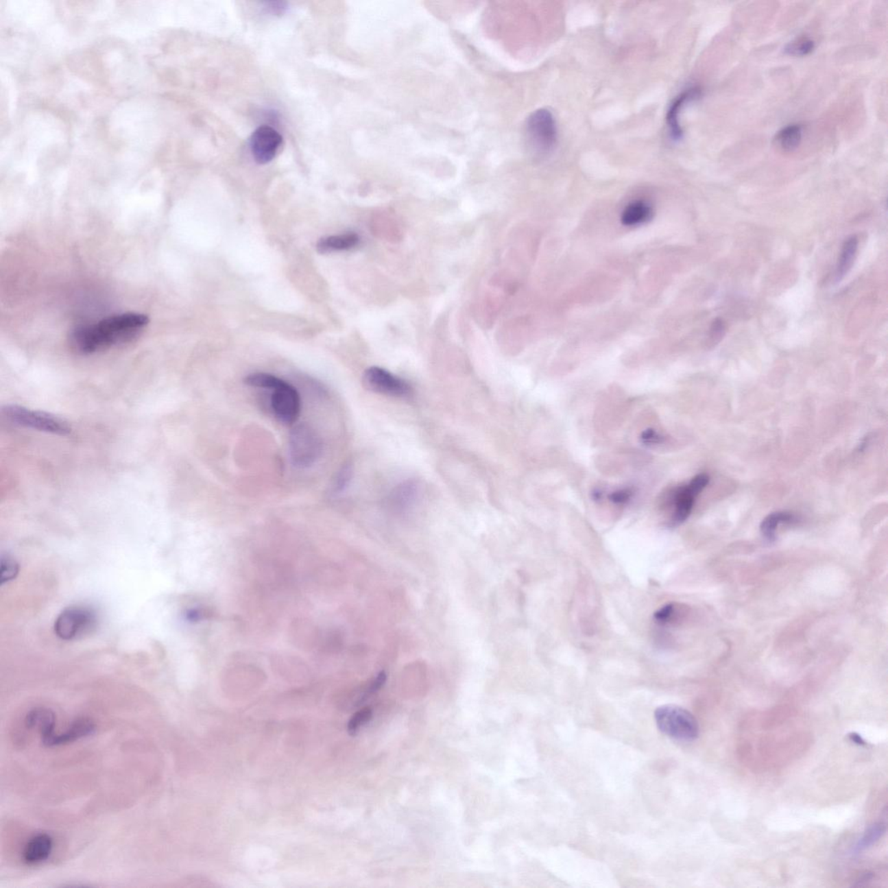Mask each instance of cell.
I'll return each mask as SVG.
<instances>
[{"label": "cell", "instance_id": "6da1fadb", "mask_svg": "<svg viewBox=\"0 0 888 888\" xmlns=\"http://www.w3.org/2000/svg\"><path fill=\"white\" fill-rule=\"evenodd\" d=\"M149 323L145 314H117L75 330L71 335V346L84 355L101 352L136 339Z\"/></svg>", "mask_w": 888, "mask_h": 888}, {"label": "cell", "instance_id": "7a4b0ae2", "mask_svg": "<svg viewBox=\"0 0 888 888\" xmlns=\"http://www.w3.org/2000/svg\"><path fill=\"white\" fill-rule=\"evenodd\" d=\"M654 717L658 730L671 739L693 742L699 737V723L693 714L682 707L665 704L655 710Z\"/></svg>", "mask_w": 888, "mask_h": 888}, {"label": "cell", "instance_id": "3957f363", "mask_svg": "<svg viewBox=\"0 0 888 888\" xmlns=\"http://www.w3.org/2000/svg\"><path fill=\"white\" fill-rule=\"evenodd\" d=\"M322 452V439L311 426L299 424L290 432L289 454L293 466L309 468L319 460Z\"/></svg>", "mask_w": 888, "mask_h": 888}, {"label": "cell", "instance_id": "277c9868", "mask_svg": "<svg viewBox=\"0 0 888 888\" xmlns=\"http://www.w3.org/2000/svg\"><path fill=\"white\" fill-rule=\"evenodd\" d=\"M529 146L537 156L553 152L558 141V127L551 111L539 109L530 115L527 122Z\"/></svg>", "mask_w": 888, "mask_h": 888}, {"label": "cell", "instance_id": "5b68a950", "mask_svg": "<svg viewBox=\"0 0 888 888\" xmlns=\"http://www.w3.org/2000/svg\"><path fill=\"white\" fill-rule=\"evenodd\" d=\"M3 413L5 417L13 424L31 430L61 435V437L70 435L71 432V429L67 422L48 413L34 411L19 405L5 406L3 409Z\"/></svg>", "mask_w": 888, "mask_h": 888}, {"label": "cell", "instance_id": "8992f818", "mask_svg": "<svg viewBox=\"0 0 888 888\" xmlns=\"http://www.w3.org/2000/svg\"><path fill=\"white\" fill-rule=\"evenodd\" d=\"M709 483L710 477L708 475L699 474L693 477L689 483L677 488L671 497L673 507L671 523L674 526L680 525L689 518L696 498Z\"/></svg>", "mask_w": 888, "mask_h": 888}, {"label": "cell", "instance_id": "52a82bcc", "mask_svg": "<svg viewBox=\"0 0 888 888\" xmlns=\"http://www.w3.org/2000/svg\"><path fill=\"white\" fill-rule=\"evenodd\" d=\"M363 383L370 391L379 394L405 398L411 393V385L407 382L380 367L367 369L363 373Z\"/></svg>", "mask_w": 888, "mask_h": 888}, {"label": "cell", "instance_id": "ba28073f", "mask_svg": "<svg viewBox=\"0 0 888 888\" xmlns=\"http://www.w3.org/2000/svg\"><path fill=\"white\" fill-rule=\"evenodd\" d=\"M270 404L275 418L284 424H293L300 417V396L297 389L286 381L274 389Z\"/></svg>", "mask_w": 888, "mask_h": 888}, {"label": "cell", "instance_id": "9c48e42d", "mask_svg": "<svg viewBox=\"0 0 888 888\" xmlns=\"http://www.w3.org/2000/svg\"><path fill=\"white\" fill-rule=\"evenodd\" d=\"M94 622L95 616L88 609L69 608L58 616L55 623V632L62 640H73L87 632Z\"/></svg>", "mask_w": 888, "mask_h": 888}, {"label": "cell", "instance_id": "30bf717a", "mask_svg": "<svg viewBox=\"0 0 888 888\" xmlns=\"http://www.w3.org/2000/svg\"><path fill=\"white\" fill-rule=\"evenodd\" d=\"M283 143V136L274 128L259 127L250 139L252 156L259 165H267L275 158Z\"/></svg>", "mask_w": 888, "mask_h": 888}, {"label": "cell", "instance_id": "8fae6325", "mask_svg": "<svg viewBox=\"0 0 888 888\" xmlns=\"http://www.w3.org/2000/svg\"><path fill=\"white\" fill-rule=\"evenodd\" d=\"M95 732H96V725L93 721L87 717H80L75 720L71 726L64 730V732H53L50 735L42 737V742L48 747L64 745L93 735Z\"/></svg>", "mask_w": 888, "mask_h": 888}, {"label": "cell", "instance_id": "7c38bea8", "mask_svg": "<svg viewBox=\"0 0 888 888\" xmlns=\"http://www.w3.org/2000/svg\"><path fill=\"white\" fill-rule=\"evenodd\" d=\"M700 95V88H690L675 98V100L671 104L667 114V123L670 136L675 142L682 139L684 134L680 124L681 110L689 101L697 99Z\"/></svg>", "mask_w": 888, "mask_h": 888}, {"label": "cell", "instance_id": "4fadbf2b", "mask_svg": "<svg viewBox=\"0 0 888 888\" xmlns=\"http://www.w3.org/2000/svg\"><path fill=\"white\" fill-rule=\"evenodd\" d=\"M53 848V840L47 834H38L29 839L23 852V859L26 864L36 865L47 861Z\"/></svg>", "mask_w": 888, "mask_h": 888}, {"label": "cell", "instance_id": "5bb4252c", "mask_svg": "<svg viewBox=\"0 0 888 888\" xmlns=\"http://www.w3.org/2000/svg\"><path fill=\"white\" fill-rule=\"evenodd\" d=\"M56 716L48 708L38 707L32 710L25 717V726L29 729L37 730L42 737L50 735L54 732Z\"/></svg>", "mask_w": 888, "mask_h": 888}, {"label": "cell", "instance_id": "9a60e30c", "mask_svg": "<svg viewBox=\"0 0 888 888\" xmlns=\"http://www.w3.org/2000/svg\"><path fill=\"white\" fill-rule=\"evenodd\" d=\"M360 241L359 236L355 232H347L345 235L329 236L321 239L317 242V250L320 254L333 253L336 251L350 250Z\"/></svg>", "mask_w": 888, "mask_h": 888}, {"label": "cell", "instance_id": "2e32d148", "mask_svg": "<svg viewBox=\"0 0 888 888\" xmlns=\"http://www.w3.org/2000/svg\"><path fill=\"white\" fill-rule=\"evenodd\" d=\"M653 208L648 203L637 201L630 203L621 215V221L627 227H634L645 224L653 217Z\"/></svg>", "mask_w": 888, "mask_h": 888}, {"label": "cell", "instance_id": "e0dca14e", "mask_svg": "<svg viewBox=\"0 0 888 888\" xmlns=\"http://www.w3.org/2000/svg\"><path fill=\"white\" fill-rule=\"evenodd\" d=\"M802 128L799 124H791L779 131L775 137V144L782 152H793L800 146Z\"/></svg>", "mask_w": 888, "mask_h": 888}, {"label": "cell", "instance_id": "ac0fdd59", "mask_svg": "<svg viewBox=\"0 0 888 888\" xmlns=\"http://www.w3.org/2000/svg\"><path fill=\"white\" fill-rule=\"evenodd\" d=\"M796 522V517L794 514L789 512H775L769 514L763 520L760 530L765 539L769 542H775L776 540V530H778L780 524L793 523Z\"/></svg>", "mask_w": 888, "mask_h": 888}, {"label": "cell", "instance_id": "d6986e66", "mask_svg": "<svg viewBox=\"0 0 888 888\" xmlns=\"http://www.w3.org/2000/svg\"><path fill=\"white\" fill-rule=\"evenodd\" d=\"M858 244L859 241L856 236H851L844 242L837 265V281H841L850 271L854 259L856 257Z\"/></svg>", "mask_w": 888, "mask_h": 888}, {"label": "cell", "instance_id": "ffe728a7", "mask_svg": "<svg viewBox=\"0 0 888 888\" xmlns=\"http://www.w3.org/2000/svg\"><path fill=\"white\" fill-rule=\"evenodd\" d=\"M887 831V824L883 821H878L876 824H871L866 831L864 832L863 837L858 841L855 846L854 851L859 852L867 850V848L876 844L881 837H883Z\"/></svg>", "mask_w": 888, "mask_h": 888}, {"label": "cell", "instance_id": "44dd1931", "mask_svg": "<svg viewBox=\"0 0 888 888\" xmlns=\"http://www.w3.org/2000/svg\"><path fill=\"white\" fill-rule=\"evenodd\" d=\"M284 380L268 373H252L245 376L244 383L251 387L274 389L280 386Z\"/></svg>", "mask_w": 888, "mask_h": 888}, {"label": "cell", "instance_id": "7402d4cb", "mask_svg": "<svg viewBox=\"0 0 888 888\" xmlns=\"http://www.w3.org/2000/svg\"><path fill=\"white\" fill-rule=\"evenodd\" d=\"M815 47V42L812 39L802 37L786 45L783 52L792 57H805L811 54Z\"/></svg>", "mask_w": 888, "mask_h": 888}, {"label": "cell", "instance_id": "603a6c76", "mask_svg": "<svg viewBox=\"0 0 888 888\" xmlns=\"http://www.w3.org/2000/svg\"><path fill=\"white\" fill-rule=\"evenodd\" d=\"M417 493V488L412 483H404L398 488H396L395 492L392 494V503L398 504L399 506H405L411 503L414 501Z\"/></svg>", "mask_w": 888, "mask_h": 888}, {"label": "cell", "instance_id": "cb8c5ba5", "mask_svg": "<svg viewBox=\"0 0 888 888\" xmlns=\"http://www.w3.org/2000/svg\"><path fill=\"white\" fill-rule=\"evenodd\" d=\"M372 717V710L370 708H365V709L360 710L359 712L354 714V716L349 721L348 726H347L350 735H356L362 726L365 725L366 723L371 721Z\"/></svg>", "mask_w": 888, "mask_h": 888}, {"label": "cell", "instance_id": "d4e9b609", "mask_svg": "<svg viewBox=\"0 0 888 888\" xmlns=\"http://www.w3.org/2000/svg\"><path fill=\"white\" fill-rule=\"evenodd\" d=\"M352 476V468L350 464H346L340 468L336 475L335 479L333 484V490L336 494L341 493L348 487L350 479Z\"/></svg>", "mask_w": 888, "mask_h": 888}, {"label": "cell", "instance_id": "484cf974", "mask_svg": "<svg viewBox=\"0 0 888 888\" xmlns=\"http://www.w3.org/2000/svg\"><path fill=\"white\" fill-rule=\"evenodd\" d=\"M1 582L5 583L14 579L19 573V565L11 557H3L1 559Z\"/></svg>", "mask_w": 888, "mask_h": 888}, {"label": "cell", "instance_id": "4316f807", "mask_svg": "<svg viewBox=\"0 0 888 888\" xmlns=\"http://www.w3.org/2000/svg\"><path fill=\"white\" fill-rule=\"evenodd\" d=\"M675 612H676V606H675L674 604H668L664 605L657 612H655V621H656L658 623L662 625L669 623V622L673 621Z\"/></svg>", "mask_w": 888, "mask_h": 888}, {"label": "cell", "instance_id": "83f0119b", "mask_svg": "<svg viewBox=\"0 0 888 888\" xmlns=\"http://www.w3.org/2000/svg\"><path fill=\"white\" fill-rule=\"evenodd\" d=\"M632 496H634V491L632 488H623V490L614 491L609 494L608 497L612 503L617 505H623L632 499Z\"/></svg>", "mask_w": 888, "mask_h": 888}, {"label": "cell", "instance_id": "f1b7e54d", "mask_svg": "<svg viewBox=\"0 0 888 888\" xmlns=\"http://www.w3.org/2000/svg\"><path fill=\"white\" fill-rule=\"evenodd\" d=\"M640 440L642 444L651 446V445L662 444L664 440V437L653 429H647V430L642 432Z\"/></svg>", "mask_w": 888, "mask_h": 888}, {"label": "cell", "instance_id": "f546056e", "mask_svg": "<svg viewBox=\"0 0 888 888\" xmlns=\"http://www.w3.org/2000/svg\"><path fill=\"white\" fill-rule=\"evenodd\" d=\"M725 324H724L723 321L720 319H717L712 323V328H710V339H712L713 342L720 341L721 339L723 337L724 333H725Z\"/></svg>", "mask_w": 888, "mask_h": 888}, {"label": "cell", "instance_id": "4dcf8cb0", "mask_svg": "<svg viewBox=\"0 0 888 888\" xmlns=\"http://www.w3.org/2000/svg\"><path fill=\"white\" fill-rule=\"evenodd\" d=\"M386 680H387V675H386L385 671H381V673H379L378 676L376 677L375 680L372 681L371 684H370L368 690H367V694L370 695L376 693V691H379L383 686H385Z\"/></svg>", "mask_w": 888, "mask_h": 888}, {"label": "cell", "instance_id": "1f68e13d", "mask_svg": "<svg viewBox=\"0 0 888 888\" xmlns=\"http://www.w3.org/2000/svg\"><path fill=\"white\" fill-rule=\"evenodd\" d=\"M264 5L265 11L271 14L280 15L287 10V4L284 2H265Z\"/></svg>", "mask_w": 888, "mask_h": 888}, {"label": "cell", "instance_id": "d6a6232c", "mask_svg": "<svg viewBox=\"0 0 888 888\" xmlns=\"http://www.w3.org/2000/svg\"><path fill=\"white\" fill-rule=\"evenodd\" d=\"M848 737H850V741L852 743H855V745H861V746H864L867 745L866 741H865V740L863 739V737L861 736L860 734H858L856 732H852L850 734V735H848Z\"/></svg>", "mask_w": 888, "mask_h": 888}, {"label": "cell", "instance_id": "836d02e7", "mask_svg": "<svg viewBox=\"0 0 888 888\" xmlns=\"http://www.w3.org/2000/svg\"><path fill=\"white\" fill-rule=\"evenodd\" d=\"M873 877L874 876L872 874H865L863 876H861L860 879L856 881V883L854 885V887H863L868 883V881L873 879Z\"/></svg>", "mask_w": 888, "mask_h": 888}, {"label": "cell", "instance_id": "e575fe53", "mask_svg": "<svg viewBox=\"0 0 888 888\" xmlns=\"http://www.w3.org/2000/svg\"><path fill=\"white\" fill-rule=\"evenodd\" d=\"M187 618L190 621H198L202 618V614L198 610L189 611L187 614Z\"/></svg>", "mask_w": 888, "mask_h": 888}, {"label": "cell", "instance_id": "d590c367", "mask_svg": "<svg viewBox=\"0 0 888 888\" xmlns=\"http://www.w3.org/2000/svg\"><path fill=\"white\" fill-rule=\"evenodd\" d=\"M592 499H594L595 501H599L602 499L603 493L601 492V490H594V492H592Z\"/></svg>", "mask_w": 888, "mask_h": 888}]
</instances>
